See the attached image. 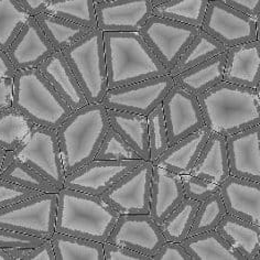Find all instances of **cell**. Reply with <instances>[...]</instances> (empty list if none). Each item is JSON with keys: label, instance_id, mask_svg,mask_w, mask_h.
<instances>
[{"label": "cell", "instance_id": "484cf974", "mask_svg": "<svg viewBox=\"0 0 260 260\" xmlns=\"http://www.w3.org/2000/svg\"><path fill=\"white\" fill-rule=\"evenodd\" d=\"M216 231L244 260H253L260 250V226L226 213Z\"/></svg>", "mask_w": 260, "mask_h": 260}, {"label": "cell", "instance_id": "6f0895ef", "mask_svg": "<svg viewBox=\"0 0 260 260\" xmlns=\"http://www.w3.org/2000/svg\"><path fill=\"white\" fill-rule=\"evenodd\" d=\"M108 2H116V0H95V4H97V3H108Z\"/></svg>", "mask_w": 260, "mask_h": 260}, {"label": "cell", "instance_id": "f6af8a7d", "mask_svg": "<svg viewBox=\"0 0 260 260\" xmlns=\"http://www.w3.org/2000/svg\"><path fill=\"white\" fill-rule=\"evenodd\" d=\"M151 260H193L181 243L167 242L151 257Z\"/></svg>", "mask_w": 260, "mask_h": 260}, {"label": "cell", "instance_id": "f1b7e54d", "mask_svg": "<svg viewBox=\"0 0 260 260\" xmlns=\"http://www.w3.org/2000/svg\"><path fill=\"white\" fill-rule=\"evenodd\" d=\"M56 260H105L103 243L55 232L51 237Z\"/></svg>", "mask_w": 260, "mask_h": 260}, {"label": "cell", "instance_id": "ba28073f", "mask_svg": "<svg viewBox=\"0 0 260 260\" xmlns=\"http://www.w3.org/2000/svg\"><path fill=\"white\" fill-rule=\"evenodd\" d=\"M7 152L40 172L60 190L64 187L67 174L56 130L35 125L21 145Z\"/></svg>", "mask_w": 260, "mask_h": 260}, {"label": "cell", "instance_id": "30bf717a", "mask_svg": "<svg viewBox=\"0 0 260 260\" xmlns=\"http://www.w3.org/2000/svg\"><path fill=\"white\" fill-rule=\"evenodd\" d=\"M153 164L142 161L104 192L101 198L120 215L150 212Z\"/></svg>", "mask_w": 260, "mask_h": 260}, {"label": "cell", "instance_id": "d590c367", "mask_svg": "<svg viewBox=\"0 0 260 260\" xmlns=\"http://www.w3.org/2000/svg\"><path fill=\"white\" fill-rule=\"evenodd\" d=\"M44 12L88 29L97 28L95 0H51Z\"/></svg>", "mask_w": 260, "mask_h": 260}, {"label": "cell", "instance_id": "277c9868", "mask_svg": "<svg viewBox=\"0 0 260 260\" xmlns=\"http://www.w3.org/2000/svg\"><path fill=\"white\" fill-rule=\"evenodd\" d=\"M120 214L101 197L63 187L58 192L56 232L105 243Z\"/></svg>", "mask_w": 260, "mask_h": 260}, {"label": "cell", "instance_id": "83f0119b", "mask_svg": "<svg viewBox=\"0 0 260 260\" xmlns=\"http://www.w3.org/2000/svg\"><path fill=\"white\" fill-rule=\"evenodd\" d=\"M181 244L193 260H244L216 230L188 236Z\"/></svg>", "mask_w": 260, "mask_h": 260}, {"label": "cell", "instance_id": "ee69618b", "mask_svg": "<svg viewBox=\"0 0 260 260\" xmlns=\"http://www.w3.org/2000/svg\"><path fill=\"white\" fill-rule=\"evenodd\" d=\"M105 260H151L150 257L142 255L126 247L114 245L110 243H103Z\"/></svg>", "mask_w": 260, "mask_h": 260}, {"label": "cell", "instance_id": "680465c9", "mask_svg": "<svg viewBox=\"0 0 260 260\" xmlns=\"http://www.w3.org/2000/svg\"><path fill=\"white\" fill-rule=\"evenodd\" d=\"M253 260H260V250H259V252L257 253V256H256V258L253 259Z\"/></svg>", "mask_w": 260, "mask_h": 260}, {"label": "cell", "instance_id": "8992f818", "mask_svg": "<svg viewBox=\"0 0 260 260\" xmlns=\"http://www.w3.org/2000/svg\"><path fill=\"white\" fill-rule=\"evenodd\" d=\"M61 53L88 103H101L109 89L103 31L99 28L90 30Z\"/></svg>", "mask_w": 260, "mask_h": 260}, {"label": "cell", "instance_id": "d6a6232c", "mask_svg": "<svg viewBox=\"0 0 260 260\" xmlns=\"http://www.w3.org/2000/svg\"><path fill=\"white\" fill-rule=\"evenodd\" d=\"M200 202L185 198L160 224V229L168 242L182 243L190 235L195 214Z\"/></svg>", "mask_w": 260, "mask_h": 260}, {"label": "cell", "instance_id": "8fae6325", "mask_svg": "<svg viewBox=\"0 0 260 260\" xmlns=\"http://www.w3.org/2000/svg\"><path fill=\"white\" fill-rule=\"evenodd\" d=\"M174 85L169 74L108 89L102 104L107 109L148 116L164 102Z\"/></svg>", "mask_w": 260, "mask_h": 260}, {"label": "cell", "instance_id": "11a10c76", "mask_svg": "<svg viewBox=\"0 0 260 260\" xmlns=\"http://www.w3.org/2000/svg\"><path fill=\"white\" fill-rule=\"evenodd\" d=\"M153 6H157V5H161V4H165V3H168L170 2V0H151Z\"/></svg>", "mask_w": 260, "mask_h": 260}, {"label": "cell", "instance_id": "7c38bea8", "mask_svg": "<svg viewBox=\"0 0 260 260\" xmlns=\"http://www.w3.org/2000/svg\"><path fill=\"white\" fill-rule=\"evenodd\" d=\"M201 30L227 49L257 40L256 19L231 7L223 0H210Z\"/></svg>", "mask_w": 260, "mask_h": 260}, {"label": "cell", "instance_id": "4fadbf2b", "mask_svg": "<svg viewBox=\"0 0 260 260\" xmlns=\"http://www.w3.org/2000/svg\"><path fill=\"white\" fill-rule=\"evenodd\" d=\"M106 242L151 258L167 240L150 214H130L119 215Z\"/></svg>", "mask_w": 260, "mask_h": 260}, {"label": "cell", "instance_id": "7a4b0ae2", "mask_svg": "<svg viewBox=\"0 0 260 260\" xmlns=\"http://www.w3.org/2000/svg\"><path fill=\"white\" fill-rule=\"evenodd\" d=\"M108 88L168 74L139 32L104 31Z\"/></svg>", "mask_w": 260, "mask_h": 260}, {"label": "cell", "instance_id": "f35d334b", "mask_svg": "<svg viewBox=\"0 0 260 260\" xmlns=\"http://www.w3.org/2000/svg\"><path fill=\"white\" fill-rule=\"evenodd\" d=\"M95 161H129L142 160L140 155L121 138L113 127H109L96 153Z\"/></svg>", "mask_w": 260, "mask_h": 260}, {"label": "cell", "instance_id": "c3c4849f", "mask_svg": "<svg viewBox=\"0 0 260 260\" xmlns=\"http://www.w3.org/2000/svg\"><path fill=\"white\" fill-rule=\"evenodd\" d=\"M14 102V79H0V112L11 107Z\"/></svg>", "mask_w": 260, "mask_h": 260}, {"label": "cell", "instance_id": "5bb4252c", "mask_svg": "<svg viewBox=\"0 0 260 260\" xmlns=\"http://www.w3.org/2000/svg\"><path fill=\"white\" fill-rule=\"evenodd\" d=\"M169 146L204 126L202 109L197 96L173 85L162 102Z\"/></svg>", "mask_w": 260, "mask_h": 260}, {"label": "cell", "instance_id": "b9f144b4", "mask_svg": "<svg viewBox=\"0 0 260 260\" xmlns=\"http://www.w3.org/2000/svg\"><path fill=\"white\" fill-rule=\"evenodd\" d=\"M41 193L0 178V209L17 204Z\"/></svg>", "mask_w": 260, "mask_h": 260}, {"label": "cell", "instance_id": "f5cc1de1", "mask_svg": "<svg viewBox=\"0 0 260 260\" xmlns=\"http://www.w3.org/2000/svg\"><path fill=\"white\" fill-rule=\"evenodd\" d=\"M0 260H12V258L10 257L7 249L0 248Z\"/></svg>", "mask_w": 260, "mask_h": 260}, {"label": "cell", "instance_id": "bcb514c9", "mask_svg": "<svg viewBox=\"0 0 260 260\" xmlns=\"http://www.w3.org/2000/svg\"><path fill=\"white\" fill-rule=\"evenodd\" d=\"M21 260H56L51 240L45 239L34 248H25Z\"/></svg>", "mask_w": 260, "mask_h": 260}, {"label": "cell", "instance_id": "4dcf8cb0", "mask_svg": "<svg viewBox=\"0 0 260 260\" xmlns=\"http://www.w3.org/2000/svg\"><path fill=\"white\" fill-rule=\"evenodd\" d=\"M0 178L41 193H58L61 191L40 172L25 165L20 159L12 157L8 152L6 154Z\"/></svg>", "mask_w": 260, "mask_h": 260}, {"label": "cell", "instance_id": "9f6ffc18", "mask_svg": "<svg viewBox=\"0 0 260 260\" xmlns=\"http://www.w3.org/2000/svg\"><path fill=\"white\" fill-rule=\"evenodd\" d=\"M256 92H257V94H258V97H259V101H260V81H259V83H258V85H257V87H256Z\"/></svg>", "mask_w": 260, "mask_h": 260}, {"label": "cell", "instance_id": "6da1fadb", "mask_svg": "<svg viewBox=\"0 0 260 260\" xmlns=\"http://www.w3.org/2000/svg\"><path fill=\"white\" fill-rule=\"evenodd\" d=\"M204 125L211 132L227 136L260 125V101L256 88L226 81L198 96Z\"/></svg>", "mask_w": 260, "mask_h": 260}, {"label": "cell", "instance_id": "8d00e7d4", "mask_svg": "<svg viewBox=\"0 0 260 260\" xmlns=\"http://www.w3.org/2000/svg\"><path fill=\"white\" fill-rule=\"evenodd\" d=\"M30 17L18 0H0V50L7 52Z\"/></svg>", "mask_w": 260, "mask_h": 260}, {"label": "cell", "instance_id": "816d5d0a", "mask_svg": "<svg viewBox=\"0 0 260 260\" xmlns=\"http://www.w3.org/2000/svg\"><path fill=\"white\" fill-rule=\"evenodd\" d=\"M6 154H7V151L0 147V173H2V170H3L4 162H5V159H6Z\"/></svg>", "mask_w": 260, "mask_h": 260}, {"label": "cell", "instance_id": "f907efd6", "mask_svg": "<svg viewBox=\"0 0 260 260\" xmlns=\"http://www.w3.org/2000/svg\"><path fill=\"white\" fill-rule=\"evenodd\" d=\"M17 70L12 65L10 58L5 51L0 50V79H14Z\"/></svg>", "mask_w": 260, "mask_h": 260}, {"label": "cell", "instance_id": "836d02e7", "mask_svg": "<svg viewBox=\"0 0 260 260\" xmlns=\"http://www.w3.org/2000/svg\"><path fill=\"white\" fill-rule=\"evenodd\" d=\"M210 0H170L153 7V15L201 28Z\"/></svg>", "mask_w": 260, "mask_h": 260}, {"label": "cell", "instance_id": "ac0fdd59", "mask_svg": "<svg viewBox=\"0 0 260 260\" xmlns=\"http://www.w3.org/2000/svg\"><path fill=\"white\" fill-rule=\"evenodd\" d=\"M230 173L260 183V125L226 137Z\"/></svg>", "mask_w": 260, "mask_h": 260}, {"label": "cell", "instance_id": "5b68a950", "mask_svg": "<svg viewBox=\"0 0 260 260\" xmlns=\"http://www.w3.org/2000/svg\"><path fill=\"white\" fill-rule=\"evenodd\" d=\"M12 106L35 125L54 130L73 112L37 68L16 72Z\"/></svg>", "mask_w": 260, "mask_h": 260}, {"label": "cell", "instance_id": "d4e9b609", "mask_svg": "<svg viewBox=\"0 0 260 260\" xmlns=\"http://www.w3.org/2000/svg\"><path fill=\"white\" fill-rule=\"evenodd\" d=\"M225 64L226 52H223L173 76L174 85L198 97L224 81Z\"/></svg>", "mask_w": 260, "mask_h": 260}, {"label": "cell", "instance_id": "52a82bcc", "mask_svg": "<svg viewBox=\"0 0 260 260\" xmlns=\"http://www.w3.org/2000/svg\"><path fill=\"white\" fill-rule=\"evenodd\" d=\"M58 193H39L17 204L0 209V229L43 239L56 232Z\"/></svg>", "mask_w": 260, "mask_h": 260}, {"label": "cell", "instance_id": "ffe728a7", "mask_svg": "<svg viewBox=\"0 0 260 260\" xmlns=\"http://www.w3.org/2000/svg\"><path fill=\"white\" fill-rule=\"evenodd\" d=\"M224 81L244 87H257L260 81V41L227 49Z\"/></svg>", "mask_w": 260, "mask_h": 260}, {"label": "cell", "instance_id": "681fc988", "mask_svg": "<svg viewBox=\"0 0 260 260\" xmlns=\"http://www.w3.org/2000/svg\"><path fill=\"white\" fill-rule=\"evenodd\" d=\"M51 0H18L22 7L29 12L30 16H38L44 12Z\"/></svg>", "mask_w": 260, "mask_h": 260}, {"label": "cell", "instance_id": "74e56055", "mask_svg": "<svg viewBox=\"0 0 260 260\" xmlns=\"http://www.w3.org/2000/svg\"><path fill=\"white\" fill-rule=\"evenodd\" d=\"M226 213V207L219 192L213 194L212 197L200 203L188 236L216 230Z\"/></svg>", "mask_w": 260, "mask_h": 260}, {"label": "cell", "instance_id": "60d3db41", "mask_svg": "<svg viewBox=\"0 0 260 260\" xmlns=\"http://www.w3.org/2000/svg\"><path fill=\"white\" fill-rule=\"evenodd\" d=\"M182 183L185 193V198H188L198 202H203L213 194L219 192V184L214 183L206 179L195 177L192 174L181 175Z\"/></svg>", "mask_w": 260, "mask_h": 260}, {"label": "cell", "instance_id": "1f68e13d", "mask_svg": "<svg viewBox=\"0 0 260 260\" xmlns=\"http://www.w3.org/2000/svg\"><path fill=\"white\" fill-rule=\"evenodd\" d=\"M226 51L227 48L222 43L201 30L200 34L194 38V40L183 52V54L180 56L179 61L170 71L169 75L173 77Z\"/></svg>", "mask_w": 260, "mask_h": 260}, {"label": "cell", "instance_id": "e575fe53", "mask_svg": "<svg viewBox=\"0 0 260 260\" xmlns=\"http://www.w3.org/2000/svg\"><path fill=\"white\" fill-rule=\"evenodd\" d=\"M35 126L14 106L0 112V147L6 151H14L21 145Z\"/></svg>", "mask_w": 260, "mask_h": 260}, {"label": "cell", "instance_id": "7bdbcfd3", "mask_svg": "<svg viewBox=\"0 0 260 260\" xmlns=\"http://www.w3.org/2000/svg\"><path fill=\"white\" fill-rule=\"evenodd\" d=\"M45 239L15 231L0 229V248H34L41 245Z\"/></svg>", "mask_w": 260, "mask_h": 260}, {"label": "cell", "instance_id": "db71d44e", "mask_svg": "<svg viewBox=\"0 0 260 260\" xmlns=\"http://www.w3.org/2000/svg\"><path fill=\"white\" fill-rule=\"evenodd\" d=\"M256 25H257V40L260 41V14L256 18Z\"/></svg>", "mask_w": 260, "mask_h": 260}, {"label": "cell", "instance_id": "d6986e66", "mask_svg": "<svg viewBox=\"0 0 260 260\" xmlns=\"http://www.w3.org/2000/svg\"><path fill=\"white\" fill-rule=\"evenodd\" d=\"M227 213L260 226V183L230 175L219 186Z\"/></svg>", "mask_w": 260, "mask_h": 260}, {"label": "cell", "instance_id": "44dd1931", "mask_svg": "<svg viewBox=\"0 0 260 260\" xmlns=\"http://www.w3.org/2000/svg\"><path fill=\"white\" fill-rule=\"evenodd\" d=\"M185 199L181 175L153 165L150 216L159 225Z\"/></svg>", "mask_w": 260, "mask_h": 260}, {"label": "cell", "instance_id": "ab89813d", "mask_svg": "<svg viewBox=\"0 0 260 260\" xmlns=\"http://www.w3.org/2000/svg\"><path fill=\"white\" fill-rule=\"evenodd\" d=\"M147 117L149 144H150V161L154 162L169 147L168 130L162 105L154 108Z\"/></svg>", "mask_w": 260, "mask_h": 260}, {"label": "cell", "instance_id": "7dc6e473", "mask_svg": "<svg viewBox=\"0 0 260 260\" xmlns=\"http://www.w3.org/2000/svg\"><path fill=\"white\" fill-rule=\"evenodd\" d=\"M223 2L253 19H256L260 14V0H223Z\"/></svg>", "mask_w": 260, "mask_h": 260}, {"label": "cell", "instance_id": "603a6c76", "mask_svg": "<svg viewBox=\"0 0 260 260\" xmlns=\"http://www.w3.org/2000/svg\"><path fill=\"white\" fill-rule=\"evenodd\" d=\"M37 69L73 110L87 105L86 96L61 52L54 51Z\"/></svg>", "mask_w": 260, "mask_h": 260}, {"label": "cell", "instance_id": "4316f807", "mask_svg": "<svg viewBox=\"0 0 260 260\" xmlns=\"http://www.w3.org/2000/svg\"><path fill=\"white\" fill-rule=\"evenodd\" d=\"M110 127L145 161H150V144L148 134V117L139 114L107 109Z\"/></svg>", "mask_w": 260, "mask_h": 260}, {"label": "cell", "instance_id": "f546056e", "mask_svg": "<svg viewBox=\"0 0 260 260\" xmlns=\"http://www.w3.org/2000/svg\"><path fill=\"white\" fill-rule=\"evenodd\" d=\"M36 19L55 51L58 52L71 47L90 30H93L47 12H41L36 16Z\"/></svg>", "mask_w": 260, "mask_h": 260}, {"label": "cell", "instance_id": "cb8c5ba5", "mask_svg": "<svg viewBox=\"0 0 260 260\" xmlns=\"http://www.w3.org/2000/svg\"><path fill=\"white\" fill-rule=\"evenodd\" d=\"M190 174L206 179L219 185L230 177L225 136L211 133Z\"/></svg>", "mask_w": 260, "mask_h": 260}, {"label": "cell", "instance_id": "e0dca14e", "mask_svg": "<svg viewBox=\"0 0 260 260\" xmlns=\"http://www.w3.org/2000/svg\"><path fill=\"white\" fill-rule=\"evenodd\" d=\"M55 49L45 36L36 17L31 16L7 50L15 69H36L53 53Z\"/></svg>", "mask_w": 260, "mask_h": 260}, {"label": "cell", "instance_id": "3957f363", "mask_svg": "<svg viewBox=\"0 0 260 260\" xmlns=\"http://www.w3.org/2000/svg\"><path fill=\"white\" fill-rule=\"evenodd\" d=\"M109 127L107 108L102 103L73 110L56 129L65 174L94 160Z\"/></svg>", "mask_w": 260, "mask_h": 260}, {"label": "cell", "instance_id": "9c48e42d", "mask_svg": "<svg viewBox=\"0 0 260 260\" xmlns=\"http://www.w3.org/2000/svg\"><path fill=\"white\" fill-rule=\"evenodd\" d=\"M200 32L201 28L152 15L139 34L169 74Z\"/></svg>", "mask_w": 260, "mask_h": 260}, {"label": "cell", "instance_id": "2e32d148", "mask_svg": "<svg viewBox=\"0 0 260 260\" xmlns=\"http://www.w3.org/2000/svg\"><path fill=\"white\" fill-rule=\"evenodd\" d=\"M151 0H116L97 3V28L113 32H139L153 15Z\"/></svg>", "mask_w": 260, "mask_h": 260}, {"label": "cell", "instance_id": "9a60e30c", "mask_svg": "<svg viewBox=\"0 0 260 260\" xmlns=\"http://www.w3.org/2000/svg\"><path fill=\"white\" fill-rule=\"evenodd\" d=\"M144 160L95 161L67 175L64 187L87 194L101 195Z\"/></svg>", "mask_w": 260, "mask_h": 260}, {"label": "cell", "instance_id": "7402d4cb", "mask_svg": "<svg viewBox=\"0 0 260 260\" xmlns=\"http://www.w3.org/2000/svg\"><path fill=\"white\" fill-rule=\"evenodd\" d=\"M211 133L204 125L198 132L169 146L152 164L179 175L190 174Z\"/></svg>", "mask_w": 260, "mask_h": 260}]
</instances>
